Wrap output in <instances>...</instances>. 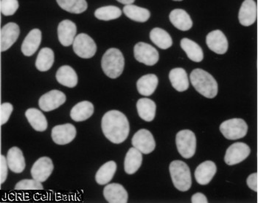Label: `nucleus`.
I'll use <instances>...</instances> for the list:
<instances>
[{"label":"nucleus","instance_id":"a211bd4d","mask_svg":"<svg viewBox=\"0 0 258 203\" xmlns=\"http://www.w3.org/2000/svg\"><path fill=\"white\" fill-rule=\"evenodd\" d=\"M257 18V4L254 0H244L238 14V20L243 26H250Z\"/></svg>","mask_w":258,"mask_h":203},{"label":"nucleus","instance_id":"7ed1b4c3","mask_svg":"<svg viewBox=\"0 0 258 203\" xmlns=\"http://www.w3.org/2000/svg\"><path fill=\"white\" fill-rule=\"evenodd\" d=\"M125 59L119 49L110 48L105 53L101 60V67L105 74L110 78L119 77L123 72Z\"/></svg>","mask_w":258,"mask_h":203},{"label":"nucleus","instance_id":"c756f323","mask_svg":"<svg viewBox=\"0 0 258 203\" xmlns=\"http://www.w3.org/2000/svg\"><path fill=\"white\" fill-rule=\"evenodd\" d=\"M181 48L187 54V57L192 62H201L204 59V53L202 47L195 41L184 38L180 42Z\"/></svg>","mask_w":258,"mask_h":203},{"label":"nucleus","instance_id":"5701e85b","mask_svg":"<svg viewBox=\"0 0 258 203\" xmlns=\"http://www.w3.org/2000/svg\"><path fill=\"white\" fill-rule=\"evenodd\" d=\"M94 113V106L87 100L79 102L70 111V117L73 121L81 122L89 119Z\"/></svg>","mask_w":258,"mask_h":203},{"label":"nucleus","instance_id":"473e14b6","mask_svg":"<svg viewBox=\"0 0 258 203\" xmlns=\"http://www.w3.org/2000/svg\"><path fill=\"white\" fill-rule=\"evenodd\" d=\"M55 56L53 51L49 47H44L40 50L36 61V67L41 72L48 71L53 65Z\"/></svg>","mask_w":258,"mask_h":203},{"label":"nucleus","instance_id":"dca6fc26","mask_svg":"<svg viewBox=\"0 0 258 203\" xmlns=\"http://www.w3.org/2000/svg\"><path fill=\"white\" fill-rule=\"evenodd\" d=\"M105 199L109 203H127L128 194L123 186L118 183H111L103 190Z\"/></svg>","mask_w":258,"mask_h":203},{"label":"nucleus","instance_id":"b1692460","mask_svg":"<svg viewBox=\"0 0 258 203\" xmlns=\"http://www.w3.org/2000/svg\"><path fill=\"white\" fill-rule=\"evenodd\" d=\"M169 79L173 87L178 92H184L189 88L188 76L183 68H174L170 70Z\"/></svg>","mask_w":258,"mask_h":203},{"label":"nucleus","instance_id":"f257e3e1","mask_svg":"<svg viewBox=\"0 0 258 203\" xmlns=\"http://www.w3.org/2000/svg\"><path fill=\"white\" fill-rule=\"evenodd\" d=\"M101 128L106 138L115 144L125 141L130 132L128 118L117 110H111L103 116Z\"/></svg>","mask_w":258,"mask_h":203},{"label":"nucleus","instance_id":"412c9836","mask_svg":"<svg viewBox=\"0 0 258 203\" xmlns=\"http://www.w3.org/2000/svg\"><path fill=\"white\" fill-rule=\"evenodd\" d=\"M7 162L9 169L14 173H22L26 166L23 153L18 147H12L9 150Z\"/></svg>","mask_w":258,"mask_h":203},{"label":"nucleus","instance_id":"cd10ccee","mask_svg":"<svg viewBox=\"0 0 258 203\" xmlns=\"http://www.w3.org/2000/svg\"><path fill=\"white\" fill-rule=\"evenodd\" d=\"M158 83V77L156 75L148 74L138 80L137 88L140 95L150 96L155 92Z\"/></svg>","mask_w":258,"mask_h":203},{"label":"nucleus","instance_id":"20e7f679","mask_svg":"<svg viewBox=\"0 0 258 203\" xmlns=\"http://www.w3.org/2000/svg\"><path fill=\"white\" fill-rule=\"evenodd\" d=\"M170 174L173 185L181 191H187L192 185L190 170L185 163L174 161L170 164Z\"/></svg>","mask_w":258,"mask_h":203},{"label":"nucleus","instance_id":"9d476101","mask_svg":"<svg viewBox=\"0 0 258 203\" xmlns=\"http://www.w3.org/2000/svg\"><path fill=\"white\" fill-rule=\"evenodd\" d=\"M250 153L251 149L246 143L241 142L233 143L227 148L224 157V161L229 166H234L246 160Z\"/></svg>","mask_w":258,"mask_h":203},{"label":"nucleus","instance_id":"4c0bfd02","mask_svg":"<svg viewBox=\"0 0 258 203\" xmlns=\"http://www.w3.org/2000/svg\"><path fill=\"white\" fill-rule=\"evenodd\" d=\"M44 187L41 182L33 179V180H22L17 183L16 190H43Z\"/></svg>","mask_w":258,"mask_h":203},{"label":"nucleus","instance_id":"c03bdc74","mask_svg":"<svg viewBox=\"0 0 258 203\" xmlns=\"http://www.w3.org/2000/svg\"><path fill=\"white\" fill-rule=\"evenodd\" d=\"M173 1H178V2H180V1H182V0H173Z\"/></svg>","mask_w":258,"mask_h":203},{"label":"nucleus","instance_id":"4468645a","mask_svg":"<svg viewBox=\"0 0 258 203\" xmlns=\"http://www.w3.org/2000/svg\"><path fill=\"white\" fill-rule=\"evenodd\" d=\"M207 45L216 54L223 55L228 49V41L221 30H216L210 32L207 36Z\"/></svg>","mask_w":258,"mask_h":203},{"label":"nucleus","instance_id":"423d86ee","mask_svg":"<svg viewBox=\"0 0 258 203\" xmlns=\"http://www.w3.org/2000/svg\"><path fill=\"white\" fill-rule=\"evenodd\" d=\"M220 131L228 140H238L246 135L248 125L241 118H232L223 122L220 126Z\"/></svg>","mask_w":258,"mask_h":203},{"label":"nucleus","instance_id":"0eeeda50","mask_svg":"<svg viewBox=\"0 0 258 203\" xmlns=\"http://www.w3.org/2000/svg\"><path fill=\"white\" fill-rule=\"evenodd\" d=\"M73 50L82 59H91L96 54L97 45L95 41L85 33L76 36L73 42Z\"/></svg>","mask_w":258,"mask_h":203},{"label":"nucleus","instance_id":"bb28decb","mask_svg":"<svg viewBox=\"0 0 258 203\" xmlns=\"http://www.w3.org/2000/svg\"><path fill=\"white\" fill-rule=\"evenodd\" d=\"M137 110L142 119L147 122H151L155 118L157 106L154 100L143 97L138 100Z\"/></svg>","mask_w":258,"mask_h":203},{"label":"nucleus","instance_id":"6e6552de","mask_svg":"<svg viewBox=\"0 0 258 203\" xmlns=\"http://www.w3.org/2000/svg\"><path fill=\"white\" fill-rule=\"evenodd\" d=\"M134 53L137 61L148 66H153L158 62L159 59L158 51L155 47L147 43H138L135 46Z\"/></svg>","mask_w":258,"mask_h":203},{"label":"nucleus","instance_id":"e433bc0d","mask_svg":"<svg viewBox=\"0 0 258 203\" xmlns=\"http://www.w3.org/2000/svg\"><path fill=\"white\" fill-rule=\"evenodd\" d=\"M0 9L3 15H14L19 9L18 0H1Z\"/></svg>","mask_w":258,"mask_h":203},{"label":"nucleus","instance_id":"f8f14e48","mask_svg":"<svg viewBox=\"0 0 258 203\" xmlns=\"http://www.w3.org/2000/svg\"><path fill=\"white\" fill-rule=\"evenodd\" d=\"M53 169L52 160L48 157H42L34 163L30 172L33 179L43 183L50 177Z\"/></svg>","mask_w":258,"mask_h":203},{"label":"nucleus","instance_id":"a19ab883","mask_svg":"<svg viewBox=\"0 0 258 203\" xmlns=\"http://www.w3.org/2000/svg\"><path fill=\"white\" fill-rule=\"evenodd\" d=\"M247 185L250 189L257 192V173H253L248 176L246 180Z\"/></svg>","mask_w":258,"mask_h":203},{"label":"nucleus","instance_id":"72a5a7b5","mask_svg":"<svg viewBox=\"0 0 258 203\" xmlns=\"http://www.w3.org/2000/svg\"><path fill=\"white\" fill-rule=\"evenodd\" d=\"M123 13L130 20L138 22H146L149 20L151 13L148 9L134 5H127L123 8Z\"/></svg>","mask_w":258,"mask_h":203},{"label":"nucleus","instance_id":"a878e982","mask_svg":"<svg viewBox=\"0 0 258 203\" xmlns=\"http://www.w3.org/2000/svg\"><path fill=\"white\" fill-rule=\"evenodd\" d=\"M56 80L64 87L73 88L77 85L79 78L74 69L68 65H63L57 71Z\"/></svg>","mask_w":258,"mask_h":203},{"label":"nucleus","instance_id":"f3484780","mask_svg":"<svg viewBox=\"0 0 258 203\" xmlns=\"http://www.w3.org/2000/svg\"><path fill=\"white\" fill-rule=\"evenodd\" d=\"M20 27L17 24L10 22L1 30V51L8 50L17 41L20 36Z\"/></svg>","mask_w":258,"mask_h":203},{"label":"nucleus","instance_id":"58836bf2","mask_svg":"<svg viewBox=\"0 0 258 203\" xmlns=\"http://www.w3.org/2000/svg\"><path fill=\"white\" fill-rule=\"evenodd\" d=\"M13 110H14V107L10 103H4L1 105V107H0L1 125H4L9 121Z\"/></svg>","mask_w":258,"mask_h":203},{"label":"nucleus","instance_id":"ddd939ff","mask_svg":"<svg viewBox=\"0 0 258 203\" xmlns=\"http://www.w3.org/2000/svg\"><path fill=\"white\" fill-rule=\"evenodd\" d=\"M51 136L56 144H68L76 138V129L71 124L55 126L52 128Z\"/></svg>","mask_w":258,"mask_h":203},{"label":"nucleus","instance_id":"2f4dec72","mask_svg":"<svg viewBox=\"0 0 258 203\" xmlns=\"http://www.w3.org/2000/svg\"><path fill=\"white\" fill-rule=\"evenodd\" d=\"M117 171V164L111 161L103 164L97 172L95 180L99 185H106L109 183Z\"/></svg>","mask_w":258,"mask_h":203},{"label":"nucleus","instance_id":"aec40b11","mask_svg":"<svg viewBox=\"0 0 258 203\" xmlns=\"http://www.w3.org/2000/svg\"><path fill=\"white\" fill-rule=\"evenodd\" d=\"M41 41V32L33 29L27 35L22 45V52L26 57H31L39 49Z\"/></svg>","mask_w":258,"mask_h":203},{"label":"nucleus","instance_id":"1a4fd4ad","mask_svg":"<svg viewBox=\"0 0 258 203\" xmlns=\"http://www.w3.org/2000/svg\"><path fill=\"white\" fill-rule=\"evenodd\" d=\"M132 143L143 154H150L155 149L156 142L154 136L147 129L138 130L132 137Z\"/></svg>","mask_w":258,"mask_h":203},{"label":"nucleus","instance_id":"4be33fe9","mask_svg":"<svg viewBox=\"0 0 258 203\" xmlns=\"http://www.w3.org/2000/svg\"><path fill=\"white\" fill-rule=\"evenodd\" d=\"M169 18L173 26L181 31H187L192 27V21L190 17L182 9H175L172 11Z\"/></svg>","mask_w":258,"mask_h":203},{"label":"nucleus","instance_id":"393cba45","mask_svg":"<svg viewBox=\"0 0 258 203\" xmlns=\"http://www.w3.org/2000/svg\"><path fill=\"white\" fill-rule=\"evenodd\" d=\"M143 153L136 148H131L125 155L124 169L128 174H133L138 172L143 163Z\"/></svg>","mask_w":258,"mask_h":203},{"label":"nucleus","instance_id":"f03ea898","mask_svg":"<svg viewBox=\"0 0 258 203\" xmlns=\"http://www.w3.org/2000/svg\"><path fill=\"white\" fill-rule=\"evenodd\" d=\"M189 78L191 84L201 95L208 98H213L217 95L219 92L217 81L208 72L202 69H195L191 72Z\"/></svg>","mask_w":258,"mask_h":203},{"label":"nucleus","instance_id":"ea45409f","mask_svg":"<svg viewBox=\"0 0 258 203\" xmlns=\"http://www.w3.org/2000/svg\"><path fill=\"white\" fill-rule=\"evenodd\" d=\"M9 168L7 158L2 155L0 157V180H1V184L4 183L6 179H7Z\"/></svg>","mask_w":258,"mask_h":203},{"label":"nucleus","instance_id":"2eb2a0df","mask_svg":"<svg viewBox=\"0 0 258 203\" xmlns=\"http://www.w3.org/2000/svg\"><path fill=\"white\" fill-rule=\"evenodd\" d=\"M77 33V27L72 21L66 20L60 22L58 26V37L60 44L69 47L74 42Z\"/></svg>","mask_w":258,"mask_h":203},{"label":"nucleus","instance_id":"6ab92c4d","mask_svg":"<svg viewBox=\"0 0 258 203\" xmlns=\"http://www.w3.org/2000/svg\"><path fill=\"white\" fill-rule=\"evenodd\" d=\"M217 172L216 165L213 161H208L198 166L195 171L196 180L200 185H208Z\"/></svg>","mask_w":258,"mask_h":203},{"label":"nucleus","instance_id":"79ce46f5","mask_svg":"<svg viewBox=\"0 0 258 203\" xmlns=\"http://www.w3.org/2000/svg\"><path fill=\"white\" fill-rule=\"evenodd\" d=\"M191 202L192 203H208V198L202 193H197L192 195L191 197Z\"/></svg>","mask_w":258,"mask_h":203},{"label":"nucleus","instance_id":"f704fd0d","mask_svg":"<svg viewBox=\"0 0 258 203\" xmlns=\"http://www.w3.org/2000/svg\"><path fill=\"white\" fill-rule=\"evenodd\" d=\"M56 2L63 10L72 14H82L88 8L86 0H56Z\"/></svg>","mask_w":258,"mask_h":203},{"label":"nucleus","instance_id":"37998d69","mask_svg":"<svg viewBox=\"0 0 258 203\" xmlns=\"http://www.w3.org/2000/svg\"><path fill=\"white\" fill-rule=\"evenodd\" d=\"M119 3H122V4L125 5H132L135 3V0H117Z\"/></svg>","mask_w":258,"mask_h":203},{"label":"nucleus","instance_id":"c85d7f7f","mask_svg":"<svg viewBox=\"0 0 258 203\" xmlns=\"http://www.w3.org/2000/svg\"><path fill=\"white\" fill-rule=\"evenodd\" d=\"M25 116L32 127L37 132H44L47 129V118L38 109H28L25 113Z\"/></svg>","mask_w":258,"mask_h":203},{"label":"nucleus","instance_id":"c9c22d12","mask_svg":"<svg viewBox=\"0 0 258 203\" xmlns=\"http://www.w3.org/2000/svg\"><path fill=\"white\" fill-rule=\"evenodd\" d=\"M122 15V11L117 6H104L99 8L95 12V16L97 19L103 21H110L116 20Z\"/></svg>","mask_w":258,"mask_h":203},{"label":"nucleus","instance_id":"39448f33","mask_svg":"<svg viewBox=\"0 0 258 203\" xmlns=\"http://www.w3.org/2000/svg\"><path fill=\"white\" fill-rule=\"evenodd\" d=\"M176 147L181 157L186 159L194 157L197 149V137L194 132L188 129L181 130L176 134Z\"/></svg>","mask_w":258,"mask_h":203},{"label":"nucleus","instance_id":"7c9ffc66","mask_svg":"<svg viewBox=\"0 0 258 203\" xmlns=\"http://www.w3.org/2000/svg\"><path fill=\"white\" fill-rule=\"evenodd\" d=\"M150 39L154 44L162 49L170 48L173 44V40L168 32L159 28L151 30Z\"/></svg>","mask_w":258,"mask_h":203},{"label":"nucleus","instance_id":"9b49d317","mask_svg":"<svg viewBox=\"0 0 258 203\" xmlns=\"http://www.w3.org/2000/svg\"><path fill=\"white\" fill-rule=\"evenodd\" d=\"M67 97L61 91L53 89L40 97V109L44 112H50L56 110L66 102Z\"/></svg>","mask_w":258,"mask_h":203}]
</instances>
